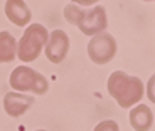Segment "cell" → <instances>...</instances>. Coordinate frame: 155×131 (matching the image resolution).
Listing matches in <instances>:
<instances>
[{
    "label": "cell",
    "instance_id": "13",
    "mask_svg": "<svg viewBox=\"0 0 155 131\" xmlns=\"http://www.w3.org/2000/svg\"><path fill=\"white\" fill-rule=\"evenodd\" d=\"M35 131H46V129H35Z\"/></svg>",
    "mask_w": 155,
    "mask_h": 131
},
{
    "label": "cell",
    "instance_id": "5",
    "mask_svg": "<svg viewBox=\"0 0 155 131\" xmlns=\"http://www.w3.org/2000/svg\"><path fill=\"white\" fill-rule=\"evenodd\" d=\"M79 29L83 34L86 35H96L100 32H103L108 25L106 20V12L103 7H94V8H83V17L79 20Z\"/></svg>",
    "mask_w": 155,
    "mask_h": 131
},
{
    "label": "cell",
    "instance_id": "9",
    "mask_svg": "<svg viewBox=\"0 0 155 131\" xmlns=\"http://www.w3.org/2000/svg\"><path fill=\"white\" fill-rule=\"evenodd\" d=\"M130 124L137 131H148L153 124V113L148 106L138 104L130 113Z\"/></svg>",
    "mask_w": 155,
    "mask_h": 131
},
{
    "label": "cell",
    "instance_id": "6",
    "mask_svg": "<svg viewBox=\"0 0 155 131\" xmlns=\"http://www.w3.org/2000/svg\"><path fill=\"white\" fill-rule=\"evenodd\" d=\"M69 50V37L64 30H54L51 32L46 42V57L54 64L64 61Z\"/></svg>",
    "mask_w": 155,
    "mask_h": 131
},
{
    "label": "cell",
    "instance_id": "10",
    "mask_svg": "<svg viewBox=\"0 0 155 131\" xmlns=\"http://www.w3.org/2000/svg\"><path fill=\"white\" fill-rule=\"evenodd\" d=\"M17 54V42L10 32H0V64L12 62Z\"/></svg>",
    "mask_w": 155,
    "mask_h": 131
},
{
    "label": "cell",
    "instance_id": "4",
    "mask_svg": "<svg viewBox=\"0 0 155 131\" xmlns=\"http://www.w3.org/2000/svg\"><path fill=\"white\" fill-rule=\"evenodd\" d=\"M116 54V40L108 32H100L93 35L88 44V56L96 64H106Z\"/></svg>",
    "mask_w": 155,
    "mask_h": 131
},
{
    "label": "cell",
    "instance_id": "1",
    "mask_svg": "<svg viewBox=\"0 0 155 131\" xmlns=\"http://www.w3.org/2000/svg\"><path fill=\"white\" fill-rule=\"evenodd\" d=\"M143 82L138 77H132L123 71H115L108 79V93L115 97L121 108H132L143 97Z\"/></svg>",
    "mask_w": 155,
    "mask_h": 131
},
{
    "label": "cell",
    "instance_id": "12",
    "mask_svg": "<svg viewBox=\"0 0 155 131\" xmlns=\"http://www.w3.org/2000/svg\"><path fill=\"white\" fill-rule=\"evenodd\" d=\"M94 131H120V128H118V124H116L115 121L106 120V121H101V123L94 128Z\"/></svg>",
    "mask_w": 155,
    "mask_h": 131
},
{
    "label": "cell",
    "instance_id": "3",
    "mask_svg": "<svg viewBox=\"0 0 155 131\" xmlns=\"http://www.w3.org/2000/svg\"><path fill=\"white\" fill-rule=\"evenodd\" d=\"M10 88L12 89H17V91H32L35 94H46L47 89H49V82L47 79L42 76L41 72L31 69L27 66H19L14 69V72L10 74Z\"/></svg>",
    "mask_w": 155,
    "mask_h": 131
},
{
    "label": "cell",
    "instance_id": "2",
    "mask_svg": "<svg viewBox=\"0 0 155 131\" xmlns=\"http://www.w3.org/2000/svg\"><path fill=\"white\" fill-rule=\"evenodd\" d=\"M49 32L41 24H32L25 29L17 46V56L22 62H32L39 57L42 47L46 46Z\"/></svg>",
    "mask_w": 155,
    "mask_h": 131
},
{
    "label": "cell",
    "instance_id": "8",
    "mask_svg": "<svg viewBox=\"0 0 155 131\" xmlns=\"http://www.w3.org/2000/svg\"><path fill=\"white\" fill-rule=\"evenodd\" d=\"M5 15L15 25L24 27L25 24L31 22L32 14L25 2H22V0H8V2H5Z\"/></svg>",
    "mask_w": 155,
    "mask_h": 131
},
{
    "label": "cell",
    "instance_id": "7",
    "mask_svg": "<svg viewBox=\"0 0 155 131\" xmlns=\"http://www.w3.org/2000/svg\"><path fill=\"white\" fill-rule=\"evenodd\" d=\"M34 103V97L32 96H25V94L20 93H7L4 97V109L8 116H17L24 114Z\"/></svg>",
    "mask_w": 155,
    "mask_h": 131
},
{
    "label": "cell",
    "instance_id": "11",
    "mask_svg": "<svg viewBox=\"0 0 155 131\" xmlns=\"http://www.w3.org/2000/svg\"><path fill=\"white\" fill-rule=\"evenodd\" d=\"M81 17H83V8L79 7V5L69 4L66 8H64V19H66L69 24L78 25V24H79V20H81Z\"/></svg>",
    "mask_w": 155,
    "mask_h": 131
}]
</instances>
